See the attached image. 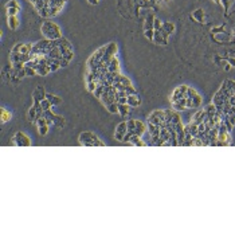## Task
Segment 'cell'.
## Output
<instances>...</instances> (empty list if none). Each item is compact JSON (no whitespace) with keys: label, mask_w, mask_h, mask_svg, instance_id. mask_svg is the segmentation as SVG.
Returning a JSON list of instances; mask_svg holds the SVG:
<instances>
[{"label":"cell","mask_w":235,"mask_h":235,"mask_svg":"<svg viewBox=\"0 0 235 235\" xmlns=\"http://www.w3.org/2000/svg\"><path fill=\"white\" fill-rule=\"evenodd\" d=\"M64 3H66V0H51V6H57V7H61V8H63Z\"/></svg>","instance_id":"42"},{"label":"cell","mask_w":235,"mask_h":235,"mask_svg":"<svg viewBox=\"0 0 235 235\" xmlns=\"http://www.w3.org/2000/svg\"><path fill=\"white\" fill-rule=\"evenodd\" d=\"M46 98L51 102V105L53 106H57V105H59V104H62V100H61L59 97H57V95H54V94H50V93H46Z\"/></svg>","instance_id":"18"},{"label":"cell","mask_w":235,"mask_h":235,"mask_svg":"<svg viewBox=\"0 0 235 235\" xmlns=\"http://www.w3.org/2000/svg\"><path fill=\"white\" fill-rule=\"evenodd\" d=\"M12 74L13 75H16L18 78H24V77H27V74H26V70L24 69H20V70H15V69H12Z\"/></svg>","instance_id":"30"},{"label":"cell","mask_w":235,"mask_h":235,"mask_svg":"<svg viewBox=\"0 0 235 235\" xmlns=\"http://www.w3.org/2000/svg\"><path fill=\"white\" fill-rule=\"evenodd\" d=\"M189 133L193 136V137H196L197 133H199V129H197V125L192 124V122H189Z\"/></svg>","instance_id":"33"},{"label":"cell","mask_w":235,"mask_h":235,"mask_svg":"<svg viewBox=\"0 0 235 235\" xmlns=\"http://www.w3.org/2000/svg\"><path fill=\"white\" fill-rule=\"evenodd\" d=\"M30 2H31V3H32V4H34V3H35V2H36V0H30Z\"/></svg>","instance_id":"60"},{"label":"cell","mask_w":235,"mask_h":235,"mask_svg":"<svg viewBox=\"0 0 235 235\" xmlns=\"http://www.w3.org/2000/svg\"><path fill=\"white\" fill-rule=\"evenodd\" d=\"M229 102L231 104V106H235V94H233L231 97L229 98Z\"/></svg>","instance_id":"55"},{"label":"cell","mask_w":235,"mask_h":235,"mask_svg":"<svg viewBox=\"0 0 235 235\" xmlns=\"http://www.w3.org/2000/svg\"><path fill=\"white\" fill-rule=\"evenodd\" d=\"M120 83H122L124 86H132V81L125 75H120Z\"/></svg>","instance_id":"35"},{"label":"cell","mask_w":235,"mask_h":235,"mask_svg":"<svg viewBox=\"0 0 235 235\" xmlns=\"http://www.w3.org/2000/svg\"><path fill=\"white\" fill-rule=\"evenodd\" d=\"M129 144L136 145V146H146V145H148L145 141L141 140V136H137V134H133V136H132V137H130V141H129Z\"/></svg>","instance_id":"13"},{"label":"cell","mask_w":235,"mask_h":235,"mask_svg":"<svg viewBox=\"0 0 235 235\" xmlns=\"http://www.w3.org/2000/svg\"><path fill=\"white\" fill-rule=\"evenodd\" d=\"M125 91H127V94H128V95L137 94V91H136V89H134L133 86H127V87H125Z\"/></svg>","instance_id":"49"},{"label":"cell","mask_w":235,"mask_h":235,"mask_svg":"<svg viewBox=\"0 0 235 235\" xmlns=\"http://www.w3.org/2000/svg\"><path fill=\"white\" fill-rule=\"evenodd\" d=\"M127 132H128V125H127V122H121V124H118L117 125V129H116V134H114V137H116V140H118V141H124V136L127 134Z\"/></svg>","instance_id":"6"},{"label":"cell","mask_w":235,"mask_h":235,"mask_svg":"<svg viewBox=\"0 0 235 235\" xmlns=\"http://www.w3.org/2000/svg\"><path fill=\"white\" fill-rule=\"evenodd\" d=\"M40 106H42V110H49V109L53 108V105H51V102L47 98H45V100L40 102Z\"/></svg>","instance_id":"32"},{"label":"cell","mask_w":235,"mask_h":235,"mask_svg":"<svg viewBox=\"0 0 235 235\" xmlns=\"http://www.w3.org/2000/svg\"><path fill=\"white\" fill-rule=\"evenodd\" d=\"M46 98V93H45V89L43 86H38L35 89V91L32 93V100L34 102H42L43 100Z\"/></svg>","instance_id":"7"},{"label":"cell","mask_w":235,"mask_h":235,"mask_svg":"<svg viewBox=\"0 0 235 235\" xmlns=\"http://www.w3.org/2000/svg\"><path fill=\"white\" fill-rule=\"evenodd\" d=\"M180 121H182L180 116L176 113V112H173V114H172V117H171V122H172L173 125H175V124H178V122H180Z\"/></svg>","instance_id":"45"},{"label":"cell","mask_w":235,"mask_h":235,"mask_svg":"<svg viewBox=\"0 0 235 235\" xmlns=\"http://www.w3.org/2000/svg\"><path fill=\"white\" fill-rule=\"evenodd\" d=\"M146 130L149 132V134L151 136H160V127L159 125L152 124V122H148V125H146Z\"/></svg>","instance_id":"15"},{"label":"cell","mask_w":235,"mask_h":235,"mask_svg":"<svg viewBox=\"0 0 235 235\" xmlns=\"http://www.w3.org/2000/svg\"><path fill=\"white\" fill-rule=\"evenodd\" d=\"M145 132H146V125L144 124V122L136 120V128H134V130H133V134L142 136V134L145 133Z\"/></svg>","instance_id":"9"},{"label":"cell","mask_w":235,"mask_h":235,"mask_svg":"<svg viewBox=\"0 0 235 235\" xmlns=\"http://www.w3.org/2000/svg\"><path fill=\"white\" fill-rule=\"evenodd\" d=\"M196 94H197V93H196V90L193 89V87H189V86H188V89H187V94H185V97H187V98H193Z\"/></svg>","instance_id":"39"},{"label":"cell","mask_w":235,"mask_h":235,"mask_svg":"<svg viewBox=\"0 0 235 235\" xmlns=\"http://www.w3.org/2000/svg\"><path fill=\"white\" fill-rule=\"evenodd\" d=\"M220 2H222V0H215V3H218V4H219Z\"/></svg>","instance_id":"59"},{"label":"cell","mask_w":235,"mask_h":235,"mask_svg":"<svg viewBox=\"0 0 235 235\" xmlns=\"http://www.w3.org/2000/svg\"><path fill=\"white\" fill-rule=\"evenodd\" d=\"M206 117H208V116H207V113H206V110H199L195 116H193L192 124H195V125L202 124V122L204 121V118H206Z\"/></svg>","instance_id":"10"},{"label":"cell","mask_w":235,"mask_h":235,"mask_svg":"<svg viewBox=\"0 0 235 235\" xmlns=\"http://www.w3.org/2000/svg\"><path fill=\"white\" fill-rule=\"evenodd\" d=\"M192 146H204L203 145V141L197 137H193V145Z\"/></svg>","instance_id":"52"},{"label":"cell","mask_w":235,"mask_h":235,"mask_svg":"<svg viewBox=\"0 0 235 235\" xmlns=\"http://www.w3.org/2000/svg\"><path fill=\"white\" fill-rule=\"evenodd\" d=\"M20 22L18 19V16H8V27L11 30H16L19 27Z\"/></svg>","instance_id":"17"},{"label":"cell","mask_w":235,"mask_h":235,"mask_svg":"<svg viewBox=\"0 0 235 235\" xmlns=\"http://www.w3.org/2000/svg\"><path fill=\"white\" fill-rule=\"evenodd\" d=\"M36 125H38V128L39 127H43V125H47V118L46 117H40L36 120Z\"/></svg>","instance_id":"48"},{"label":"cell","mask_w":235,"mask_h":235,"mask_svg":"<svg viewBox=\"0 0 235 235\" xmlns=\"http://www.w3.org/2000/svg\"><path fill=\"white\" fill-rule=\"evenodd\" d=\"M36 114H38V110H36L35 106H31L28 110V120L30 121H35L36 120Z\"/></svg>","instance_id":"25"},{"label":"cell","mask_w":235,"mask_h":235,"mask_svg":"<svg viewBox=\"0 0 235 235\" xmlns=\"http://www.w3.org/2000/svg\"><path fill=\"white\" fill-rule=\"evenodd\" d=\"M202 102H203V98H202V95H199V94H196L195 97L192 98V104H193V108H200V105H202Z\"/></svg>","instance_id":"28"},{"label":"cell","mask_w":235,"mask_h":235,"mask_svg":"<svg viewBox=\"0 0 235 235\" xmlns=\"http://www.w3.org/2000/svg\"><path fill=\"white\" fill-rule=\"evenodd\" d=\"M106 51L110 54V55H116V54H117V45H116V43H109Z\"/></svg>","instance_id":"31"},{"label":"cell","mask_w":235,"mask_h":235,"mask_svg":"<svg viewBox=\"0 0 235 235\" xmlns=\"http://www.w3.org/2000/svg\"><path fill=\"white\" fill-rule=\"evenodd\" d=\"M183 97H184V95L180 93V89H179V87H176V89L173 90V94H172V97H171V102L173 104V102L179 101L180 98H183Z\"/></svg>","instance_id":"23"},{"label":"cell","mask_w":235,"mask_h":235,"mask_svg":"<svg viewBox=\"0 0 235 235\" xmlns=\"http://www.w3.org/2000/svg\"><path fill=\"white\" fill-rule=\"evenodd\" d=\"M69 63H70V61L64 59V58H62V59H61V67H66Z\"/></svg>","instance_id":"54"},{"label":"cell","mask_w":235,"mask_h":235,"mask_svg":"<svg viewBox=\"0 0 235 235\" xmlns=\"http://www.w3.org/2000/svg\"><path fill=\"white\" fill-rule=\"evenodd\" d=\"M129 105L128 104H118V113H120L121 117H127L129 114Z\"/></svg>","instance_id":"19"},{"label":"cell","mask_w":235,"mask_h":235,"mask_svg":"<svg viewBox=\"0 0 235 235\" xmlns=\"http://www.w3.org/2000/svg\"><path fill=\"white\" fill-rule=\"evenodd\" d=\"M38 130H39V134H40V136H46L47 132H49V125H43V127H39Z\"/></svg>","instance_id":"46"},{"label":"cell","mask_w":235,"mask_h":235,"mask_svg":"<svg viewBox=\"0 0 235 235\" xmlns=\"http://www.w3.org/2000/svg\"><path fill=\"white\" fill-rule=\"evenodd\" d=\"M12 69H15V70L24 69V63H23V62H16V63H12Z\"/></svg>","instance_id":"50"},{"label":"cell","mask_w":235,"mask_h":235,"mask_svg":"<svg viewBox=\"0 0 235 235\" xmlns=\"http://www.w3.org/2000/svg\"><path fill=\"white\" fill-rule=\"evenodd\" d=\"M22 46H23V43H16L15 46L12 47V53H20V49H22Z\"/></svg>","instance_id":"51"},{"label":"cell","mask_w":235,"mask_h":235,"mask_svg":"<svg viewBox=\"0 0 235 235\" xmlns=\"http://www.w3.org/2000/svg\"><path fill=\"white\" fill-rule=\"evenodd\" d=\"M43 117L49 118V120H53L54 125H57L58 128H63V127H64V120H63V117L54 114L53 112H51V109H49V110H43Z\"/></svg>","instance_id":"4"},{"label":"cell","mask_w":235,"mask_h":235,"mask_svg":"<svg viewBox=\"0 0 235 235\" xmlns=\"http://www.w3.org/2000/svg\"><path fill=\"white\" fill-rule=\"evenodd\" d=\"M87 2H89L90 4H98V2H100V0H87Z\"/></svg>","instance_id":"57"},{"label":"cell","mask_w":235,"mask_h":235,"mask_svg":"<svg viewBox=\"0 0 235 235\" xmlns=\"http://www.w3.org/2000/svg\"><path fill=\"white\" fill-rule=\"evenodd\" d=\"M144 35H145V38H148L149 40H153V36H155V30H144Z\"/></svg>","instance_id":"40"},{"label":"cell","mask_w":235,"mask_h":235,"mask_svg":"<svg viewBox=\"0 0 235 235\" xmlns=\"http://www.w3.org/2000/svg\"><path fill=\"white\" fill-rule=\"evenodd\" d=\"M153 23H155V16L153 15H148L145 19V24H144V30H153Z\"/></svg>","instance_id":"20"},{"label":"cell","mask_w":235,"mask_h":235,"mask_svg":"<svg viewBox=\"0 0 235 235\" xmlns=\"http://www.w3.org/2000/svg\"><path fill=\"white\" fill-rule=\"evenodd\" d=\"M42 34L46 39H50V40L62 38V32H61L59 26L55 24L54 22H49V20L42 24Z\"/></svg>","instance_id":"1"},{"label":"cell","mask_w":235,"mask_h":235,"mask_svg":"<svg viewBox=\"0 0 235 235\" xmlns=\"http://www.w3.org/2000/svg\"><path fill=\"white\" fill-rule=\"evenodd\" d=\"M140 104H141V98L138 97L137 94L128 95V105H129L130 108H137Z\"/></svg>","instance_id":"11"},{"label":"cell","mask_w":235,"mask_h":235,"mask_svg":"<svg viewBox=\"0 0 235 235\" xmlns=\"http://www.w3.org/2000/svg\"><path fill=\"white\" fill-rule=\"evenodd\" d=\"M185 102H187V97H183V98H180L179 101H176V102H173V109H175L176 112H183L185 109Z\"/></svg>","instance_id":"12"},{"label":"cell","mask_w":235,"mask_h":235,"mask_svg":"<svg viewBox=\"0 0 235 235\" xmlns=\"http://www.w3.org/2000/svg\"><path fill=\"white\" fill-rule=\"evenodd\" d=\"M108 109V112H110L112 114H116V113H118V104L117 102H112L110 105H108L106 106Z\"/></svg>","instance_id":"26"},{"label":"cell","mask_w":235,"mask_h":235,"mask_svg":"<svg viewBox=\"0 0 235 235\" xmlns=\"http://www.w3.org/2000/svg\"><path fill=\"white\" fill-rule=\"evenodd\" d=\"M32 49H34V46L31 43H23L22 49H20V54H31Z\"/></svg>","instance_id":"24"},{"label":"cell","mask_w":235,"mask_h":235,"mask_svg":"<svg viewBox=\"0 0 235 235\" xmlns=\"http://www.w3.org/2000/svg\"><path fill=\"white\" fill-rule=\"evenodd\" d=\"M230 69H231V64H226V66H224V70L226 71H230Z\"/></svg>","instance_id":"58"},{"label":"cell","mask_w":235,"mask_h":235,"mask_svg":"<svg viewBox=\"0 0 235 235\" xmlns=\"http://www.w3.org/2000/svg\"><path fill=\"white\" fill-rule=\"evenodd\" d=\"M108 70H109V73H117V71H120V63H118V59L116 55L108 63Z\"/></svg>","instance_id":"8"},{"label":"cell","mask_w":235,"mask_h":235,"mask_svg":"<svg viewBox=\"0 0 235 235\" xmlns=\"http://www.w3.org/2000/svg\"><path fill=\"white\" fill-rule=\"evenodd\" d=\"M24 70H26L27 77H34V75H36V74H38V70L34 69V67H26L24 66Z\"/></svg>","instance_id":"34"},{"label":"cell","mask_w":235,"mask_h":235,"mask_svg":"<svg viewBox=\"0 0 235 235\" xmlns=\"http://www.w3.org/2000/svg\"><path fill=\"white\" fill-rule=\"evenodd\" d=\"M127 125H128V132H133L136 128V120H128Z\"/></svg>","instance_id":"41"},{"label":"cell","mask_w":235,"mask_h":235,"mask_svg":"<svg viewBox=\"0 0 235 235\" xmlns=\"http://www.w3.org/2000/svg\"><path fill=\"white\" fill-rule=\"evenodd\" d=\"M104 91H105V85H98L97 89L94 90L95 98H101V97H102V94H104Z\"/></svg>","instance_id":"27"},{"label":"cell","mask_w":235,"mask_h":235,"mask_svg":"<svg viewBox=\"0 0 235 235\" xmlns=\"http://www.w3.org/2000/svg\"><path fill=\"white\" fill-rule=\"evenodd\" d=\"M61 9H62V8H61V7H57V6H51V7H50V16H55V15H58Z\"/></svg>","instance_id":"38"},{"label":"cell","mask_w":235,"mask_h":235,"mask_svg":"<svg viewBox=\"0 0 235 235\" xmlns=\"http://www.w3.org/2000/svg\"><path fill=\"white\" fill-rule=\"evenodd\" d=\"M49 73H51V69H50L49 64L42 66V67H39V69H38V74H39V75H47Z\"/></svg>","instance_id":"29"},{"label":"cell","mask_w":235,"mask_h":235,"mask_svg":"<svg viewBox=\"0 0 235 235\" xmlns=\"http://www.w3.org/2000/svg\"><path fill=\"white\" fill-rule=\"evenodd\" d=\"M7 9V16H16L19 12V8H6Z\"/></svg>","instance_id":"43"},{"label":"cell","mask_w":235,"mask_h":235,"mask_svg":"<svg viewBox=\"0 0 235 235\" xmlns=\"http://www.w3.org/2000/svg\"><path fill=\"white\" fill-rule=\"evenodd\" d=\"M163 30L167 31L168 34H172L173 31H175V24L171 23V22H163Z\"/></svg>","instance_id":"22"},{"label":"cell","mask_w":235,"mask_h":235,"mask_svg":"<svg viewBox=\"0 0 235 235\" xmlns=\"http://www.w3.org/2000/svg\"><path fill=\"white\" fill-rule=\"evenodd\" d=\"M226 61H229L231 63V66H235V59H233V58H226Z\"/></svg>","instance_id":"56"},{"label":"cell","mask_w":235,"mask_h":235,"mask_svg":"<svg viewBox=\"0 0 235 235\" xmlns=\"http://www.w3.org/2000/svg\"><path fill=\"white\" fill-rule=\"evenodd\" d=\"M97 86H98L97 81H90V82H87V90L91 91V93H94V90L97 89Z\"/></svg>","instance_id":"36"},{"label":"cell","mask_w":235,"mask_h":235,"mask_svg":"<svg viewBox=\"0 0 235 235\" xmlns=\"http://www.w3.org/2000/svg\"><path fill=\"white\" fill-rule=\"evenodd\" d=\"M202 16H203V9H196V12L195 13H193V18H196L197 19V22H202Z\"/></svg>","instance_id":"47"},{"label":"cell","mask_w":235,"mask_h":235,"mask_svg":"<svg viewBox=\"0 0 235 235\" xmlns=\"http://www.w3.org/2000/svg\"><path fill=\"white\" fill-rule=\"evenodd\" d=\"M0 114H2V116H0V118H2V124H6V122L9 121V120H11V117H12V114L9 113L6 108L0 109Z\"/></svg>","instance_id":"16"},{"label":"cell","mask_w":235,"mask_h":235,"mask_svg":"<svg viewBox=\"0 0 235 235\" xmlns=\"http://www.w3.org/2000/svg\"><path fill=\"white\" fill-rule=\"evenodd\" d=\"M204 110H206V113H207V116L208 117H214V116L216 114V106L214 104H211V105H208V106H206L204 108Z\"/></svg>","instance_id":"21"},{"label":"cell","mask_w":235,"mask_h":235,"mask_svg":"<svg viewBox=\"0 0 235 235\" xmlns=\"http://www.w3.org/2000/svg\"><path fill=\"white\" fill-rule=\"evenodd\" d=\"M163 28V22L157 18H155V23H153V30H161Z\"/></svg>","instance_id":"44"},{"label":"cell","mask_w":235,"mask_h":235,"mask_svg":"<svg viewBox=\"0 0 235 235\" xmlns=\"http://www.w3.org/2000/svg\"><path fill=\"white\" fill-rule=\"evenodd\" d=\"M97 136L91 132H83V133L79 134V144H82L85 146H94V141L97 140Z\"/></svg>","instance_id":"3"},{"label":"cell","mask_w":235,"mask_h":235,"mask_svg":"<svg viewBox=\"0 0 235 235\" xmlns=\"http://www.w3.org/2000/svg\"><path fill=\"white\" fill-rule=\"evenodd\" d=\"M6 8H19L20 9V6L18 4L16 0H9V2L6 4Z\"/></svg>","instance_id":"37"},{"label":"cell","mask_w":235,"mask_h":235,"mask_svg":"<svg viewBox=\"0 0 235 235\" xmlns=\"http://www.w3.org/2000/svg\"><path fill=\"white\" fill-rule=\"evenodd\" d=\"M165 121V110H155L148 116V122L159 125L160 122Z\"/></svg>","instance_id":"5"},{"label":"cell","mask_w":235,"mask_h":235,"mask_svg":"<svg viewBox=\"0 0 235 235\" xmlns=\"http://www.w3.org/2000/svg\"><path fill=\"white\" fill-rule=\"evenodd\" d=\"M153 42L157 45H167V39H164L163 34L160 30H155V36H153Z\"/></svg>","instance_id":"14"},{"label":"cell","mask_w":235,"mask_h":235,"mask_svg":"<svg viewBox=\"0 0 235 235\" xmlns=\"http://www.w3.org/2000/svg\"><path fill=\"white\" fill-rule=\"evenodd\" d=\"M12 142L18 146H30L31 145V138L27 134H24L23 132H18L15 133V136L12 137Z\"/></svg>","instance_id":"2"},{"label":"cell","mask_w":235,"mask_h":235,"mask_svg":"<svg viewBox=\"0 0 235 235\" xmlns=\"http://www.w3.org/2000/svg\"><path fill=\"white\" fill-rule=\"evenodd\" d=\"M132 136H133V132H127V134L124 136V142H129V141H130Z\"/></svg>","instance_id":"53"}]
</instances>
